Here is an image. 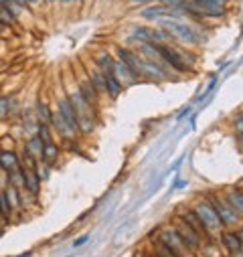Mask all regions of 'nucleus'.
<instances>
[{"label":"nucleus","mask_w":243,"mask_h":257,"mask_svg":"<svg viewBox=\"0 0 243 257\" xmlns=\"http://www.w3.org/2000/svg\"><path fill=\"white\" fill-rule=\"evenodd\" d=\"M158 22H160L162 29H164L170 35V39H177V40H181V43H186V45H199L201 43V37L197 35V31L191 29L188 24L181 22L179 19L162 17V19H158Z\"/></svg>","instance_id":"1"},{"label":"nucleus","mask_w":243,"mask_h":257,"mask_svg":"<svg viewBox=\"0 0 243 257\" xmlns=\"http://www.w3.org/2000/svg\"><path fill=\"white\" fill-rule=\"evenodd\" d=\"M191 211L199 217V221L207 227V231H209V233H215V231H221V229H225L223 221L219 219V215L215 213L213 205H211V202H209L207 198L197 200Z\"/></svg>","instance_id":"2"},{"label":"nucleus","mask_w":243,"mask_h":257,"mask_svg":"<svg viewBox=\"0 0 243 257\" xmlns=\"http://www.w3.org/2000/svg\"><path fill=\"white\" fill-rule=\"evenodd\" d=\"M205 198L213 205L215 213L219 215V219L223 221L225 227H233L239 223V213L231 207V202L225 198V195H207Z\"/></svg>","instance_id":"3"},{"label":"nucleus","mask_w":243,"mask_h":257,"mask_svg":"<svg viewBox=\"0 0 243 257\" xmlns=\"http://www.w3.org/2000/svg\"><path fill=\"white\" fill-rule=\"evenodd\" d=\"M184 8L195 12L197 17H215L219 19L225 15V0H188Z\"/></svg>","instance_id":"4"},{"label":"nucleus","mask_w":243,"mask_h":257,"mask_svg":"<svg viewBox=\"0 0 243 257\" xmlns=\"http://www.w3.org/2000/svg\"><path fill=\"white\" fill-rule=\"evenodd\" d=\"M156 49H158V55H160L162 61H164L166 67H170V69H174L177 73H186L188 71V67L191 65L186 63L182 53H179L177 49H172L168 45H156Z\"/></svg>","instance_id":"5"},{"label":"nucleus","mask_w":243,"mask_h":257,"mask_svg":"<svg viewBox=\"0 0 243 257\" xmlns=\"http://www.w3.org/2000/svg\"><path fill=\"white\" fill-rule=\"evenodd\" d=\"M174 229H177L179 235H181V239L184 241L188 253L201 251V247H202V235L199 231H195V229L191 225H186L182 219H177V225H174Z\"/></svg>","instance_id":"6"},{"label":"nucleus","mask_w":243,"mask_h":257,"mask_svg":"<svg viewBox=\"0 0 243 257\" xmlns=\"http://www.w3.org/2000/svg\"><path fill=\"white\" fill-rule=\"evenodd\" d=\"M158 241H160L164 247H168L170 251H174L177 255H181V257H186V255H188V249H186V245H184V241L181 239L179 231H177V229H174V227L162 229V231H160V237H158Z\"/></svg>","instance_id":"7"},{"label":"nucleus","mask_w":243,"mask_h":257,"mask_svg":"<svg viewBox=\"0 0 243 257\" xmlns=\"http://www.w3.org/2000/svg\"><path fill=\"white\" fill-rule=\"evenodd\" d=\"M134 39H140L142 43L150 45H166L170 35L164 29H148V26H136L134 29Z\"/></svg>","instance_id":"8"},{"label":"nucleus","mask_w":243,"mask_h":257,"mask_svg":"<svg viewBox=\"0 0 243 257\" xmlns=\"http://www.w3.org/2000/svg\"><path fill=\"white\" fill-rule=\"evenodd\" d=\"M57 110L61 114V118L67 121V126H69L77 136H79V121H77V112H75V107L71 103V99L67 98V96H61L59 101H57Z\"/></svg>","instance_id":"9"},{"label":"nucleus","mask_w":243,"mask_h":257,"mask_svg":"<svg viewBox=\"0 0 243 257\" xmlns=\"http://www.w3.org/2000/svg\"><path fill=\"white\" fill-rule=\"evenodd\" d=\"M77 89H79V93H81V98H83L93 110L100 105V93H98V89L93 87V83H91V79L89 77H79V81H77Z\"/></svg>","instance_id":"10"},{"label":"nucleus","mask_w":243,"mask_h":257,"mask_svg":"<svg viewBox=\"0 0 243 257\" xmlns=\"http://www.w3.org/2000/svg\"><path fill=\"white\" fill-rule=\"evenodd\" d=\"M140 77H146V79H166V67L164 65H158L154 61H148V59H140Z\"/></svg>","instance_id":"11"},{"label":"nucleus","mask_w":243,"mask_h":257,"mask_svg":"<svg viewBox=\"0 0 243 257\" xmlns=\"http://www.w3.org/2000/svg\"><path fill=\"white\" fill-rule=\"evenodd\" d=\"M116 53H118V61H122L138 79H142L140 77V59L142 57L136 55V53H132L130 49H124V47H116Z\"/></svg>","instance_id":"12"},{"label":"nucleus","mask_w":243,"mask_h":257,"mask_svg":"<svg viewBox=\"0 0 243 257\" xmlns=\"http://www.w3.org/2000/svg\"><path fill=\"white\" fill-rule=\"evenodd\" d=\"M51 126H53V130H57V134L63 138V140H67V142H71V140H75L77 138V134L67 126V121L61 118V114H59V110L55 107L53 110V114H51Z\"/></svg>","instance_id":"13"},{"label":"nucleus","mask_w":243,"mask_h":257,"mask_svg":"<svg viewBox=\"0 0 243 257\" xmlns=\"http://www.w3.org/2000/svg\"><path fill=\"white\" fill-rule=\"evenodd\" d=\"M22 177H24V191L29 193L31 197H37L39 191H40V178H39V174H37V168L22 166Z\"/></svg>","instance_id":"14"},{"label":"nucleus","mask_w":243,"mask_h":257,"mask_svg":"<svg viewBox=\"0 0 243 257\" xmlns=\"http://www.w3.org/2000/svg\"><path fill=\"white\" fill-rule=\"evenodd\" d=\"M114 75H116V79L120 81L122 85H130V83H136V75H134L128 67L122 63V61H118L116 59V63H114Z\"/></svg>","instance_id":"15"},{"label":"nucleus","mask_w":243,"mask_h":257,"mask_svg":"<svg viewBox=\"0 0 243 257\" xmlns=\"http://www.w3.org/2000/svg\"><path fill=\"white\" fill-rule=\"evenodd\" d=\"M221 245L233 255V253H237L243 247V243L239 241V237H237L235 231H223L221 233Z\"/></svg>","instance_id":"16"},{"label":"nucleus","mask_w":243,"mask_h":257,"mask_svg":"<svg viewBox=\"0 0 243 257\" xmlns=\"http://www.w3.org/2000/svg\"><path fill=\"white\" fill-rule=\"evenodd\" d=\"M59 158V146L55 142H47L43 146V154H40V164H47V166H53Z\"/></svg>","instance_id":"17"},{"label":"nucleus","mask_w":243,"mask_h":257,"mask_svg":"<svg viewBox=\"0 0 243 257\" xmlns=\"http://www.w3.org/2000/svg\"><path fill=\"white\" fill-rule=\"evenodd\" d=\"M19 166H20V160H19V156L12 150L0 152V168H2V170L12 172V170H17Z\"/></svg>","instance_id":"18"},{"label":"nucleus","mask_w":243,"mask_h":257,"mask_svg":"<svg viewBox=\"0 0 243 257\" xmlns=\"http://www.w3.org/2000/svg\"><path fill=\"white\" fill-rule=\"evenodd\" d=\"M179 219H182L186 225H191V227L195 229V231H199L201 235H205V237H209V235H211V233L207 231V227L199 221V217H197V215H195L193 211H184V213H181V217H179Z\"/></svg>","instance_id":"19"},{"label":"nucleus","mask_w":243,"mask_h":257,"mask_svg":"<svg viewBox=\"0 0 243 257\" xmlns=\"http://www.w3.org/2000/svg\"><path fill=\"white\" fill-rule=\"evenodd\" d=\"M43 146H45V142L40 140L39 134H35V136H31V140L24 144V152H29L31 156H35L37 160H40V154H43Z\"/></svg>","instance_id":"20"},{"label":"nucleus","mask_w":243,"mask_h":257,"mask_svg":"<svg viewBox=\"0 0 243 257\" xmlns=\"http://www.w3.org/2000/svg\"><path fill=\"white\" fill-rule=\"evenodd\" d=\"M114 63H116V59L110 55V53H101V55H98V59H96V67L105 75L114 73Z\"/></svg>","instance_id":"21"},{"label":"nucleus","mask_w":243,"mask_h":257,"mask_svg":"<svg viewBox=\"0 0 243 257\" xmlns=\"http://www.w3.org/2000/svg\"><path fill=\"white\" fill-rule=\"evenodd\" d=\"M225 198L231 202V207L243 215V191H239V188H229V191L225 193Z\"/></svg>","instance_id":"22"},{"label":"nucleus","mask_w":243,"mask_h":257,"mask_svg":"<svg viewBox=\"0 0 243 257\" xmlns=\"http://www.w3.org/2000/svg\"><path fill=\"white\" fill-rule=\"evenodd\" d=\"M122 89H124V85H122L120 81L116 79V75H114V73L105 75V91H107V96H110L112 99H116V98L120 96Z\"/></svg>","instance_id":"23"},{"label":"nucleus","mask_w":243,"mask_h":257,"mask_svg":"<svg viewBox=\"0 0 243 257\" xmlns=\"http://www.w3.org/2000/svg\"><path fill=\"white\" fill-rule=\"evenodd\" d=\"M12 213H15V211H12V207H10L6 188H0V219H2V221H10Z\"/></svg>","instance_id":"24"},{"label":"nucleus","mask_w":243,"mask_h":257,"mask_svg":"<svg viewBox=\"0 0 243 257\" xmlns=\"http://www.w3.org/2000/svg\"><path fill=\"white\" fill-rule=\"evenodd\" d=\"M89 79H91V83H93V87L98 89V93L100 96H107V91H105V73H101L98 67L93 69L91 73H89Z\"/></svg>","instance_id":"25"},{"label":"nucleus","mask_w":243,"mask_h":257,"mask_svg":"<svg viewBox=\"0 0 243 257\" xmlns=\"http://www.w3.org/2000/svg\"><path fill=\"white\" fill-rule=\"evenodd\" d=\"M51 114H53L51 107L43 99H39L37 101V118H39V124H49L51 126Z\"/></svg>","instance_id":"26"},{"label":"nucleus","mask_w":243,"mask_h":257,"mask_svg":"<svg viewBox=\"0 0 243 257\" xmlns=\"http://www.w3.org/2000/svg\"><path fill=\"white\" fill-rule=\"evenodd\" d=\"M166 6H150V8H144L142 10V17L144 19H148V20H158V19H162V17H164L166 15Z\"/></svg>","instance_id":"27"},{"label":"nucleus","mask_w":243,"mask_h":257,"mask_svg":"<svg viewBox=\"0 0 243 257\" xmlns=\"http://www.w3.org/2000/svg\"><path fill=\"white\" fill-rule=\"evenodd\" d=\"M8 184L19 188V191H22L24 188V177H22V166H19L17 170L8 172Z\"/></svg>","instance_id":"28"},{"label":"nucleus","mask_w":243,"mask_h":257,"mask_svg":"<svg viewBox=\"0 0 243 257\" xmlns=\"http://www.w3.org/2000/svg\"><path fill=\"white\" fill-rule=\"evenodd\" d=\"M0 20H2L6 26H12V24H17V17L12 15V12L4 6H0Z\"/></svg>","instance_id":"29"},{"label":"nucleus","mask_w":243,"mask_h":257,"mask_svg":"<svg viewBox=\"0 0 243 257\" xmlns=\"http://www.w3.org/2000/svg\"><path fill=\"white\" fill-rule=\"evenodd\" d=\"M12 105H15V101H12L10 98L0 96V116H8L10 110H12Z\"/></svg>","instance_id":"30"},{"label":"nucleus","mask_w":243,"mask_h":257,"mask_svg":"<svg viewBox=\"0 0 243 257\" xmlns=\"http://www.w3.org/2000/svg\"><path fill=\"white\" fill-rule=\"evenodd\" d=\"M39 136H40V140H43L45 144L47 142H53V136H51V126L49 124H39Z\"/></svg>","instance_id":"31"},{"label":"nucleus","mask_w":243,"mask_h":257,"mask_svg":"<svg viewBox=\"0 0 243 257\" xmlns=\"http://www.w3.org/2000/svg\"><path fill=\"white\" fill-rule=\"evenodd\" d=\"M156 251H158V257H181V255H177L174 251H170L168 247H164L160 241L156 243Z\"/></svg>","instance_id":"32"},{"label":"nucleus","mask_w":243,"mask_h":257,"mask_svg":"<svg viewBox=\"0 0 243 257\" xmlns=\"http://www.w3.org/2000/svg\"><path fill=\"white\" fill-rule=\"evenodd\" d=\"M233 128H235V132H237V134H243V114H241V116H237V118L233 119Z\"/></svg>","instance_id":"33"},{"label":"nucleus","mask_w":243,"mask_h":257,"mask_svg":"<svg viewBox=\"0 0 243 257\" xmlns=\"http://www.w3.org/2000/svg\"><path fill=\"white\" fill-rule=\"evenodd\" d=\"M87 239H89V235H83V237H79L77 241H73V247H81V245H85V243H87Z\"/></svg>","instance_id":"34"},{"label":"nucleus","mask_w":243,"mask_h":257,"mask_svg":"<svg viewBox=\"0 0 243 257\" xmlns=\"http://www.w3.org/2000/svg\"><path fill=\"white\" fill-rule=\"evenodd\" d=\"M45 4V0H29V6H40Z\"/></svg>","instance_id":"35"},{"label":"nucleus","mask_w":243,"mask_h":257,"mask_svg":"<svg viewBox=\"0 0 243 257\" xmlns=\"http://www.w3.org/2000/svg\"><path fill=\"white\" fill-rule=\"evenodd\" d=\"M188 114H191V107H186V110H182V114L179 116V119H182L184 116H188Z\"/></svg>","instance_id":"36"},{"label":"nucleus","mask_w":243,"mask_h":257,"mask_svg":"<svg viewBox=\"0 0 243 257\" xmlns=\"http://www.w3.org/2000/svg\"><path fill=\"white\" fill-rule=\"evenodd\" d=\"M17 4H20L22 8H26V6H29V0H17Z\"/></svg>","instance_id":"37"},{"label":"nucleus","mask_w":243,"mask_h":257,"mask_svg":"<svg viewBox=\"0 0 243 257\" xmlns=\"http://www.w3.org/2000/svg\"><path fill=\"white\" fill-rule=\"evenodd\" d=\"M235 233H237V237H239V241L243 243V227H241V229H237V231H235Z\"/></svg>","instance_id":"38"},{"label":"nucleus","mask_w":243,"mask_h":257,"mask_svg":"<svg viewBox=\"0 0 243 257\" xmlns=\"http://www.w3.org/2000/svg\"><path fill=\"white\" fill-rule=\"evenodd\" d=\"M61 2H65V4H69V2H77V4H79V2H83V0H61Z\"/></svg>","instance_id":"39"},{"label":"nucleus","mask_w":243,"mask_h":257,"mask_svg":"<svg viewBox=\"0 0 243 257\" xmlns=\"http://www.w3.org/2000/svg\"><path fill=\"white\" fill-rule=\"evenodd\" d=\"M233 257H243V247H241L237 253H233Z\"/></svg>","instance_id":"40"},{"label":"nucleus","mask_w":243,"mask_h":257,"mask_svg":"<svg viewBox=\"0 0 243 257\" xmlns=\"http://www.w3.org/2000/svg\"><path fill=\"white\" fill-rule=\"evenodd\" d=\"M237 140H239V146H241V150H243V134H239V138H237Z\"/></svg>","instance_id":"41"},{"label":"nucleus","mask_w":243,"mask_h":257,"mask_svg":"<svg viewBox=\"0 0 243 257\" xmlns=\"http://www.w3.org/2000/svg\"><path fill=\"white\" fill-rule=\"evenodd\" d=\"M4 29H6V24H4L2 20H0V33H4Z\"/></svg>","instance_id":"42"},{"label":"nucleus","mask_w":243,"mask_h":257,"mask_svg":"<svg viewBox=\"0 0 243 257\" xmlns=\"http://www.w3.org/2000/svg\"><path fill=\"white\" fill-rule=\"evenodd\" d=\"M45 2H49V4H53V2H57V0H45Z\"/></svg>","instance_id":"43"}]
</instances>
